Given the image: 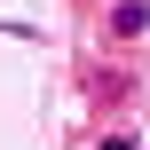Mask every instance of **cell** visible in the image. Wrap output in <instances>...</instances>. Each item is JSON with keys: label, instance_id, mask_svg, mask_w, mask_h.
I'll use <instances>...</instances> for the list:
<instances>
[{"label": "cell", "instance_id": "7a4b0ae2", "mask_svg": "<svg viewBox=\"0 0 150 150\" xmlns=\"http://www.w3.org/2000/svg\"><path fill=\"white\" fill-rule=\"evenodd\" d=\"M103 150H134V142H127V134H103Z\"/></svg>", "mask_w": 150, "mask_h": 150}, {"label": "cell", "instance_id": "6da1fadb", "mask_svg": "<svg viewBox=\"0 0 150 150\" xmlns=\"http://www.w3.org/2000/svg\"><path fill=\"white\" fill-rule=\"evenodd\" d=\"M142 24H150V0H119V8H111V32H119V40H134Z\"/></svg>", "mask_w": 150, "mask_h": 150}]
</instances>
